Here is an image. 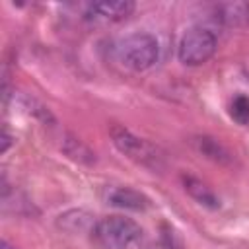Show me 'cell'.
<instances>
[{"mask_svg":"<svg viewBox=\"0 0 249 249\" xmlns=\"http://www.w3.org/2000/svg\"><path fill=\"white\" fill-rule=\"evenodd\" d=\"M140 233V226L124 216H107L91 228V237L99 249H128Z\"/></svg>","mask_w":249,"mask_h":249,"instance_id":"cell-1","label":"cell"},{"mask_svg":"<svg viewBox=\"0 0 249 249\" xmlns=\"http://www.w3.org/2000/svg\"><path fill=\"white\" fill-rule=\"evenodd\" d=\"M230 115L239 124H249V95H235L230 103Z\"/></svg>","mask_w":249,"mask_h":249,"instance_id":"cell-8","label":"cell"},{"mask_svg":"<svg viewBox=\"0 0 249 249\" xmlns=\"http://www.w3.org/2000/svg\"><path fill=\"white\" fill-rule=\"evenodd\" d=\"M216 51V35L206 27L189 29L179 43V60L187 66L204 64Z\"/></svg>","mask_w":249,"mask_h":249,"instance_id":"cell-3","label":"cell"},{"mask_svg":"<svg viewBox=\"0 0 249 249\" xmlns=\"http://www.w3.org/2000/svg\"><path fill=\"white\" fill-rule=\"evenodd\" d=\"M109 202L119 206V208L136 210V212L138 210H146L148 204H150L148 198L142 193H138V191H134L130 187H117V189H113L109 193Z\"/></svg>","mask_w":249,"mask_h":249,"instance_id":"cell-6","label":"cell"},{"mask_svg":"<svg viewBox=\"0 0 249 249\" xmlns=\"http://www.w3.org/2000/svg\"><path fill=\"white\" fill-rule=\"evenodd\" d=\"M111 138L115 142V146L124 154L128 156L130 160L138 161V163H144V165H158L160 161V156H158V150L148 144L146 140L142 138H136L132 132H128L126 128L123 126H113L111 128Z\"/></svg>","mask_w":249,"mask_h":249,"instance_id":"cell-4","label":"cell"},{"mask_svg":"<svg viewBox=\"0 0 249 249\" xmlns=\"http://www.w3.org/2000/svg\"><path fill=\"white\" fill-rule=\"evenodd\" d=\"M160 47L150 33H132L119 41L117 58L130 70H148L158 60Z\"/></svg>","mask_w":249,"mask_h":249,"instance_id":"cell-2","label":"cell"},{"mask_svg":"<svg viewBox=\"0 0 249 249\" xmlns=\"http://www.w3.org/2000/svg\"><path fill=\"white\" fill-rule=\"evenodd\" d=\"M0 249H16L14 245H10L6 239H2V243H0Z\"/></svg>","mask_w":249,"mask_h":249,"instance_id":"cell-10","label":"cell"},{"mask_svg":"<svg viewBox=\"0 0 249 249\" xmlns=\"http://www.w3.org/2000/svg\"><path fill=\"white\" fill-rule=\"evenodd\" d=\"M134 10V4L130 0H111V2H93L86 10V18L93 21L113 23L128 18Z\"/></svg>","mask_w":249,"mask_h":249,"instance_id":"cell-5","label":"cell"},{"mask_svg":"<svg viewBox=\"0 0 249 249\" xmlns=\"http://www.w3.org/2000/svg\"><path fill=\"white\" fill-rule=\"evenodd\" d=\"M150 249H175L169 241H165V239H161V241H158V243H154V245H150Z\"/></svg>","mask_w":249,"mask_h":249,"instance_id":"cell-9","label":"cell"},{"mask_svg":"<svg viewBox=\"0 0 249 249\" xmlns=\"http://www.w3.org/2000/svg\"><path fill=\"white\" fill-rule=\"evenodd\" d=\"M183 183H185V189L189 191V195H191L193 198H196L200 204H204V206H208V208H218V206H220V202H218V198L214 196V193H212L206 185H202L198 179L185 177Z\"/></svg>","mask_w":249,"mask_h":249,"instance_id":"cell-7","label":"cell"}]
</instances>
